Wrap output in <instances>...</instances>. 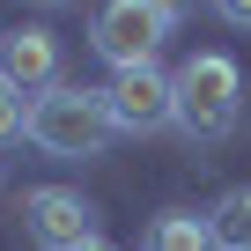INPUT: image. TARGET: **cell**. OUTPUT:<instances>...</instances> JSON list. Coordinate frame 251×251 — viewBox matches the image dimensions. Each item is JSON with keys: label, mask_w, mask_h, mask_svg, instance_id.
<instances>
[{"label": "cell", "mask_w": 251, "mask_h": 251, "mask_svg": "<svg viewBox=\"0 0 251 251\" xmlns=\"http://www.w3.org/2000/svg\"><path fill=\"white\" fill-rule=\"evenodd\" d=\"M111 133H118V126H111V111H103V89L59 81V89H45V96L30 103V141H37L45 155H59V163H89V155H103Z\"/></svg>", "instance_id": "6da1fadb"}, {"label": "cell", "mask_w": 251, "mask_h": 251, "mask_svg": "<svg viewBox=\"0 0 251 251\" xmlns=\"http://www.w3.org/2000/svg\"><path fill=\"white\" fill-rule=\"evenodd\" d=\"M30 8H52V0H30Z\"/></svg>", "instance_id": "4fadbf2b"}, {"label": "cell", "mask_w": 251, "mask_h": 251, "mask_svg": "<svg viewBox=\"0 0 251 251\" xmlns=\"http://www.w3.org/2000/svg\"><path fill=\"white\" fill-rule=\"evenodd\" d=\"M214 15L236 23V30H251V0H214Z\"/></svg>", "instance_id": "30bf717a"}, {"label": "cell", "mask_w": 251, "mask_h": 251, "mask_svg": "<svg viewBox=\"0 0 251 251\" xmlns=\"http://www.w3.org/2000/svg\"><path fill=\"white\" fill-rule=\"evenodd\" d=\"M103 111L118 133H155V126H177V81L148 59V67H118L103 89Z\"/></svg>", "instance_id": "3957f363"}, {"label": "cell", "mask_w": 251, "mask_h": 251, "mask_svg": "<svg viewBox=\"0 0 251 251\" xmlns=\"http://www.w3.org/2000/svg\"><path fill=\"white\" fill-rule=\"evenodd\" d=\"M81 251H111V244H81Z\"/></svg>", "instance_id": "7c38bea8"}, {"label": "cell", "mask_w": 251, "mask_h": 251, "mask_svg": "<svg viewBox=\"0 0 251 251\" xmlns=\"http://www.w3.org/2000/svg\"><path fill=\"white\" fill-rule=\"evenodd\" d=\"M163 15H148L141 0H103L96 8V23H89V45L111 59V67H148L155 59V45H163Z\"/></svg>", "instance_id": "5b68a950"}, {"label": "cell", "mask_w": 251, "mask_h": 251, "mask_svg": "<svg viewBox=\"0 0 251 251\" xmlns=\"http://www.w3.org/2000/svg\"><path fill=\"white\" fill-rule=\"evenodd\" d=\"M148 251H214V229H207L200 214H155Z\"/></svg>", "instance_id": "ba28073f"}, {"label": "cell", "mask_w": 251, "mask_h": 251, "mask_svg": "<svg viewBox=\"0 0 251 251\" xmlns=\"http://www.w3.org/2000/svg\"><path fill=\"white\" fill-rule=\"evenodd\" d=\"M207 229H214V244H222V251H251V185L222 192V200H214V214H207Z\"/></svg>", "instance_id": "52a82bcc"}, {"label": "cell", "mask_w": 251, "mask_h": 251, "mask_svg": "<svg viewBox=\"0 0 251 251\" xmlns=\"http://www.w3.org/2000/svg\"><path fill=\"white\" fill-rule=\"evenodd\" d=\"M23 229L45 251H81V244H96V207L67 185H37V192H23Z\"/></svg>", "instance_id": "277c9868"}, {"label": "cell", "mask_w": 251, "mask_h": 251, "mask_svg": "<svg viewBox=\"0 0 251 251\" xmlns=\"http://www.w3.org/2000/svg\"><path fill=\"white\" fill-rule=\"evenodd\" d=\"M141 8H148V15H163V23H177V15L192 8V0H141Z\"/></svg>", "instance_id": "8fae6325"}, {"label": "cell", "mask_w": 251, "mask_h": 251, "mask_svg": "<svg viewBox=\"0 0 251 251\" xmlns=\"http://www.w3.org/2000/svg\"><path fill=\"white\" fill-rule=\"evenodd\" d=\"M23 133H30V96H15L8 81H0V148L23 141Z\"/></svg>", "instance_id": "9c48e42d"}, {"label": "cell", "mask_w": 251, "mask_h": 251, "mask_svg": "<svg viewBox=\"0 0 251 251\" xmlns=\"http://www.w3.org/2000/svg\"><path fill=\"white\" fill-rule=\"evenodd\" d=\"M0 81H8L15 96L59 89V37L52 30H8L0 37Z\"/></svg>", "instance_id": "8992f818"}, {"label": "cell", "mask_w": 251, "mask_h": 251, "mask_svg": "<svg viewBox=\"0 0 251 251\" xmlns=\"http://www.w3.org/2000/svg\"><path fill=\"white\" fill-rule=\"evenodd\" d=\"M170 81H177V126H185L192 141H222L229 126H236V111H244V74H236L229 52H192Z\"/></svg>", "instance_id": "7a4b0ae2"}]
</instances>
